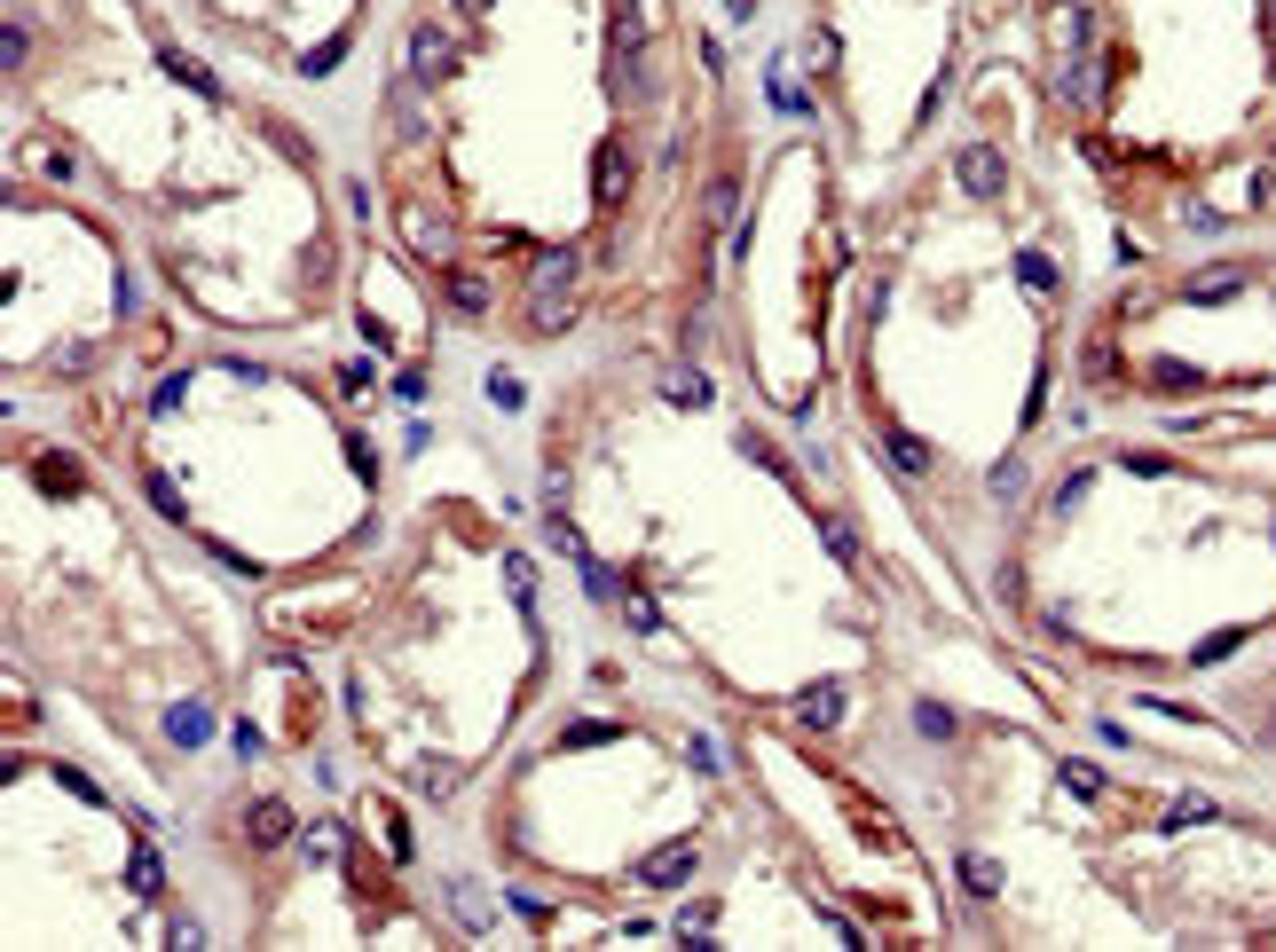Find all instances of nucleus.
I'll use <instances>...</instances> for the list:
<instances>
[{"mask_svg":"<svg viewBox=\"0 0 1276 952\" xmlns=\"http://www.w3.org/2000/svg\"><path fill=\"white\" fill-rule=\"evenodd\" d=\"M489 401H497V410H520V378L513 371H489Z\"/></svg>","mask_w":1276,"mask_h":952,"instance_id":"32","label":"nucleus"},{"mask_svg":"<svg viewBox=\"0 0 1276 952\" xmlns=\"http://www.w3.org/2000/svg\"><path fill=\"white\" fill-rule=\"evenodd\" d=\"M1064 787H1071V795H1103V772H1096V764H1064Z\"/></svg>","mask_w":1276,"mask_h":952,"instance_id":"29","label":"nucleus"},{"mask_svg":"<svg viewBox=\"0 0 1276 952\" xmlns=\"http://www.w3.org/2000/svg\"><path fill=\"white\" fill-rule=\"evenodd\" d=\"M1238 292H1245V276H1238V268H1213V276H1190V292H1182V299L1213 308V299H1238Z\"/></svg>","mask_w":1276,"mask_h":952,"instance_id":"12","label":"nucleus"},{"mask_svg":"<svg viewBox=\"0 0 1276 952\" xmlns=\"http://www.w3.org/2000/svg\"><path fill=\"white\" fill-rule=\"evenodd\" d=\"M1017 283H1032V292H1056V260H1048V252H1017Z\"/></svg>","mask_w":1276,"mask_h":952,"instance_id":"21","label":"nucleus"},{"mask_svg":"<svg viewBox=\"0 0 1276 952\" xmlns=\"http://www.w3.org/2000/svg\"><path fill=\"white\" fill-rule=\"evenodd\" d=\"M387 103H394V134L410 142V134H418V103H410V95H387Z\"/></svg>","mask_w":1276,"mask_h":952,"instance_id":"37","label":"nucleus"},{"mask_svg":"<svg viewBox=\"0 0 1276 952\" xmlns=\"http://www.w3.org/2000/svg\"><path fill=\"white\" fill-rule=\"evenodd\" d=\"M685 756H694V772H717V764H725V748H717V740H694Z\"/></svg>","mask_w":1276,"mask_h":952,"instance_id":"39","label":"nucleus"},{"mask_svg":"<svg viewBox=\"0 0 1276 952\" xmlns=\"http://www.w3.org/2000/svg\"><path fill=\"white\" fill-rule=\"evenodd\" d=\"M883 457L899 464V473H930V449H922L915 433H899V425H890V433H883Z\"/></svg>","mask_w":1276,"mask_h":952,"instance_id":"15","label":"nucleus"},{"mask_svg":"<svg viewBox=\"0 0 1276 952\" xmlns=\"http://www.w3.org/2000/svg\"><path fill=\"white\" fill-rule=\"evenodd\" d=\"M1269 32H1276V0H1269Z\"/></svg>","mask_w":1276,"mask_h":952,"instance_id":"42","label":"nucleus"},{"mask_svg":"<svg viewBox=\"0 0 1276 952\" xmlns=\"http://www.w3.org/2000/svg\"><path fill=\"white\" fill-rule=\"evenodd\" d=\"M962 882H969V898H1001V858L969 850V858H962Z\"/></svg>","mask_w":1276,"mask_h":952,"instance_id":"13","label":"nucleus"},{"mask_svg":"<svg viewBox=\"0 0 1276 952\" xmlns=\"http://www.w3.org/2000/svg\"><path fill=\"white\" fill-rule=\"evenodd\" d=\"M1127 473L1150 480V473H1166V457H1159V449H1127Z\"/></svg>","mask_w":1276,"mask_h":952,"instance_id":"40","label":"nucleus"},{"mask_svg":"<svg viewBox=\"0 0 1276 952\" xmlns=\"http://www.w3.org/2000/svg\"><path fill=\"white\" fill-rule=\"evenodd\" d=\"M450 71H457L450 32H441V24H418V32H410V79H418V87H441Z\"/></svg>","mask_w":1276,"mask_h":952,"instance_id":"1","label":"nucleus"},{"mask_svg":"<svg viewBox=\"0 0 1276 952\" xmlns=\"http://www.w3.org/2000/svg\"><path fill=\"white\" fill-rule=\"evenodd\" d=\"M567 323H576V299H567V292H536V308H529V331H536V339H560Z\"/></svg>","mask_w":1276,"mask_h":952,"instance_id":"9","label":"nucleus"},{"mask_svg":"<svg viewBox=\"0 0 1276 952\" xmlns=\"http://www.w3.org/2000/svg\"><path fill=\"white\" fill-rule=\"evenodd\" d=\"M1056 9H1071V0H1056Z\"/></svg>","mask_w":1276,"mask_h":952,"instance_id":"44","label":"nucleus"},{"mask_svg":"<svg viewBox=\"0 0 1276 952\" xmlns=\"http://www.w3.org/2000/svg\"><path fill=\"white\" fill-rule=\"evenodd\" d=\"M1198 387H1206V378L1190 371V362H1174V355L1150 362V394H1198Z\"/></svg>","mask_w":1276,"mask_h":952,"instance_id":"11","label":"nucleus"},{"mask_svg":"<svg viewBox=\"0 0 1276 952\" xmlns=\"http://www.w3.org/2000/svg\"><path fill=\"white\" fill-rule=\"evenodd\" d=\"M820 536H827V552H836L843 567H859V536H851L843 520H820Z\"/></svg>","mask_w":1276,"mask_h":952,"instance_id":"25","label":"nucleus"},{"mask_svg":"<svg viewBox=\"0 0 1276 952\" xmlns=\"http://www.w3.org/2000/svg\"><path fill=\"white\" fill-rule=\"evenodd\" d=\"M576 575H583V591H592V598H615V575H607L592 552H576Z\"/></svg>","mask_w":1276,"mask_h":952,"instance_id":"23","label":"nucleus"},{"mask_svg":"<svg viewBox=\"0 0 1276 952\" xmlns=\"http://www.w3.org/2000/svg\"><path fill=\"white\" fill-rule=\"evenodd\" d=\"M457 9H489V0H457Z\"/></svg>","mask_w":1276,"mask_h":952,"instance_id":"41","label":"nucleus"},{"mask_svg":"<svg viewBox=\"0 0 1276 952\" xmlns=\"http://www.w3.org/2000/svg\"><path fill=\"white\" fill-rule=\"evenodd\" d=\"M339 850H348V835H339V826H316V835H308V858H316V866H332Z\"/></svg>","mask_w":1276,"mask_h":952,"instance_id":"28","label":"nucleus"},{"mask_svg":"<svg viewBox=\"0 0 1276 952\" xmlns=\"http://www.w3.org/2000/svg\"><path fill=\"white\" fill-rule=\"evenodd\" d=\"M166 71L181 79V87H197V95H206V103H213V95H221V79H213L206 64H190V55H181V48H166Z\"/></svg>","mask_w":1276,"mask_h":952,"instance_id":"16","label":"nucleus"},{"mask_svg":"<svg viewBox=\"0 0 1276 952\" xmlns=\"http://www.w3.org/2000/svg\"><path fill=\"white\" fill-rule=\"evenodd\" d=\"M339 55H348V39H323V48H316V55H308V64H300V71H308V79H323V71L339 64Z\"/></svg>","mask_w":1276,"mask_h":952,"instance_id":"34","label":"nucleus"},{"mask_svg":"<svg viewBox=\"0 0 1276 952\" xmlns=\"http://www.w3.org/2000/svg\"><path fill=\"white\" fill-rule=\"evenodd\" d=\"M1056 95H1064V103H1087V95H1096V79H1087V55H1080V48L1064 55V79H1056Z\"/></svg>","mask_w":1276,"mask_h":952,"instance_id":"17","label":"nucleus"},{"mask_svg":"<svg viewBox=\"0 0 1276 952\" xmlns=\"http://www.w3.org/2000/svg\"><path fill=\"white\" fill-rule=\"evenodd\" d=\"M615 740V724H567V748H607Z\"/></svg>","mask_w":1276,"mask_h":952,"instance_id":"35","label":"nucleus"},{"mask_svg":"<svg viewBox=\"0 0 1276 952\" xmlns=\"http://www.w3.org/2000/svg\"><path fill=\"white\" fill-rule=\"evenodd\" d=\"M796 717L812 724V733H836V724H843V685H836V677L804 685V693H796Z\"/></svg>","mask_w":1276,"mask_h":952,"instance_id":"3","label":"nucleus"},{"mask_svg":"<svg viewBox=\"0 0 1276 952\" xmlns=\"http://www.w3.org/2000/svg\"><path fill=\"white\" fill-rule=\"evenodd\" d=\"M166 740H174V748H206V740H213V717H206L197 701H174V708H166Z\"/></svg>","mask_w":1276,"mask_h":952,"instance_id":"7","label":"nucleus"},{"mask_svg":"<svg viewBox=\"0 0 1276 952\" xmlns=\"http://www.w3.org/2000/svg\"><path fill=\"white\" fill-rule=\"evenodd\" d=\"M1238 645H1245V630H1213V638L1198 645V661H1229V654H1238Z\"/></svg>","mask_w":1276,"mask_h":952,"instance_id":"33","label":"nucleus"},{"mask_svg":"<svg viewBox=\"0 0 1276 952\" xmlns=\"http://www.w3.org/2000/svg\"><path fill=\"white\" fill-rule=\"evenodd\" d=\"M576 276H583V252H576V245H560V252H544V260H536V276H529V283H536V292H567Z\"/></svg>","mask_w":1276,"mask_h":952,"instance_id":"8","label":"nucleus"},{"mask_svg":"<svg viewBox=\"0 0 1276 952\" xmlns=\"http://www.w3.org/2000/svg\"><path fill=\"white\" fill-rule=\"evenodd\" d=\"M450 308H457V315H489V283H481L473 268H465V276L450 268Z\"/></svg>","mask_w":1276,"mask_h":952,"instance_id":"14","label":"nucleus"},{"mask_svg":"<svg viewBox=\"0 0 1276 952\" xmlns=\"http://www.w3.org/2000/svg\"><path fill=\"white\" fill-rule=\"evenodd\" d=\"M954 174H962L969 197H1001V190H1008V166H1001V150H992V142H969V150L954 158Z\"/></svg>","mask_w":1276,"mask_h":952,"instance_id":"2","label":"nucleus"},{"mask_svg":"<svg viewBox=\"0 0 1276 952\" xmlns=\"http://www.w3.org/2000/svg\"><path fill=\"white\" fill-rule=\"evenodd\" d=\"M1080 371H1087V378H1119V355H1111V347H1103V339H1096V347H1087V355H1080Z\"/></svg>","mask_w":1276,"mask_h":952,"instance_id":"31","label":"nucleus"},{"mask_svg":"<svg viewBox=\"0 0 1276 952\" xmlns=\"http://www.w3.org/2000/svg\"><path fill=\"white\" fill-rule=\"evenodd\" d=\"M992 496H1001V504L1024 496V457H1001V464H992Z\"/></svg>","mask_w":1276,"mask_h":952,"instance_id":"22","label":"nucleus"},{"mask_svg":"<svg viewBox=\"0 0 1276 952\" xmlns=\"http://www.w3.org/2000/svg\"><path fill=\"white\" fill-rule=\"evenodd\" d=\"M1087 489H1096V473H1087V464H1080V473H1064V480H1056V512H1071Z\"/></svg>","mask_w":1276,"mask_h":952,"instance_id":"27","label":"nucleus"},{"mask_svg":"<svg viewBox=\"0 0 1276 952\" xmlns=\"http://www.w3.org/2000/svg\"><path fill=\"white\" fill-rule=\"evenodd\" d=\"M269 134H276V150H284V158H300V166H308V142H300L292 127H284V118H269Z\"/></svg>","mask_w":1276,"mask_h":952,"instance_id":"36","label":"nucleus"},{"mask_svg":"<svg viewBox=\"0 0 1276 952\" xmlns=\"http://www.w3.org/2000/svg\"><path fill=\"white\" fill-rule=\"evenodd\" d=\"M592 190H599V206H623V197H631V158H623V142H599Z\"/></svg>","mask_w":1276,"mask_h":952,"instance_id":"4","label":"nucleus"},{"mask_svg":"<svg viewBox=\"0 0 1276 952\" xmlns=\"http://www.w3.org/2000/svg\"><path fill=\"white\" fill-rule=\"evenodd\" d=\"M1206 819H1213V803H1206V795H1182V803L1166 811V835H1174V826H1206Z\"/></svg>","mask_w":1276,"mask_h":952,"instance_id":"26","label":"nucleus"},{"mask_svg":"<svg viewBox=\"0 0 1276 952\" xmlns=\"http://www.w3.org/2000/svg\"><path fill=\"white\" fill-rule=\"evenodd\" d=\"M631 630H639V638H655V630H662V614H655V598H631Z\"/></svg>","mask_w":1276,"mask_h":952,"instance_id":"38","label":"nucleus"},{"mask_svg":"<svg viewBox=\"0 0 1276 952\" xmlns=\"http://www.w3.org/2000/svg\"><path fill=\"white\" fill-rule=\"evenodd\" d=\"M32 473H39V489H48V496H71L79 489V464H64V457H39Z\"/></svg>","mask_w":1276,"mask_h":952,"instance_id":"19","label":"nucleus"},{"mask_svg":"<svg viewBox=\"0 0 1276 952\" xmlns=\"http://www.w3.org/2000/svg\"><path fill=\"white\" fill-rule=\"evenodd\" d=\"M623 9H639V0H623Z\"/></svg>","mask_w":1276,"mask_h":952,"instance_id":"43","label":"nucleus"},{"mask_svg":"<svg viewBox=\"0 0 1276 952\" xmlns=\"http://www.w3.org/2000/svg\"><path fill=\"white\" fill-rule=\"evenodd\" d=\"M245 835L260 842V850H276V842H292V803H276V795H260L253 811H245Z\"/></svg>","mask_w":1276,"mask_h":952,"instance_id":"5","label":"nucleus"},{"mask_svg":"<svg viewBox=\"0 0 1276 952\" xmlns=\"http://www.w3.org/2000/svg\"><path fill=\"white\" fill-rule=\"evenodd\" d=\"M127 889H142V898H158V889H166V866H158L150 850H134V866H127Z\"/></svg>","mask_w":1276,"mask_h":952,"instance_id":"20","label":"nucleus"},{"mask_svg":"<svg viewBox=\"0 0 1276 952\" xmlns=\"http://www.w3.org/2000/svg\"><path fill=\"white\" fill-rule=\"evenodd\" d=\"M410 245H418L425 260H450V229H441V220H425V213H410Z\"/></svg>","mask_w":1276,"mask_h":952,"instance_id":"18","label":"nucleus"},{"mask_svg":"<svg viewBox=\"0 0 1276 952\" xmlns=\"http://www.w3.org/2000/svg\"><path fill=\"white\" fill-rule=\"evenodd\" d=\"M662 394H671L678 410H709V378L694 371V362H678V371H662Z\"/></svg>","mask_w":1276,"mask_h":952,"instance_id":"10","label":"nucleus"},{"mask_svg":"<svg viewBox=\"0 0 1276 952\" xmlns=\"http://www.w3.org/2000/svg\"><path fill=\"white\" fill-rule=\"evenodd\" d=\"M639 874H646V889H678L685 874H694V842H671V850H655V858H646Z\"/></svg>","mask_w":1276,"mask_h":952,"instance_id":"6","label":"nucleus"},{"mask_svg":"<svg viewBox=\"0 0 1276 952\" xmlns=\"http://www.w3.org/2000/svg\"><path fill=\"white\" fill-rule=\"evenodd\" d=\"M142 489H150V504H158L166 520H190V512H181V496H174V480H166V473H142Z\"/></svg>","mask_w":1276,"mask_h":952,"instance_id":"24","label":"nucleus"},{"mask_svg":"<svg viewBox=\"0 0 1276 952\" xmlns=\"http://www.w3.org/2000/svg\"><path fill=\"white\" fill-rule=\"evenodd\" d=\"M915 724H922V733H930V740H954V717H946V708H938V701H922V708H915Z\"/></svg>","mask_w":1276,"mask_h":952,"instance_id":"30","label":"nucleus"}]
</instances>
